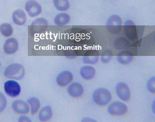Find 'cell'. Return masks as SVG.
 Wrapping results in <instances>:
<instances>
[{"mask_svg": "<svg viewBox=\"0 0 155 122\" xmlns=\"http://www.w3.org/2000/svg\"><path fill=\"white\" fill-rule=\"evenodd\" d=\"M4 75L11 80H21L25 75V68L19 63H13L6 68Z\"/></svg>", "mask_w": 155, "mask_h": 122, "instance_id": "cell-2", "label": "cell"}, {"mask_svg": "<svg viewBox=\"0 0 155 122\" xmlns=\"http://www.w3.org/2000/svg\"><path fill=\"white\" fill-rule=\"evenodd\" d=\"M129 42L124 38H120L116 40L114 43V46L117 49H122L128 46Z\"/></svg>", "mask_w": 155, "mask_h": 122, "instance_id": "cell-24", "label": "cell"}, {"mask_svg": "<svg viewBox=\"0 0 155 122\" xmlns=\"http://www.w3.org/2000/svg\"><path fill=\"white\" fill-rule=\"evenodd\" d=\"M113 56V54L111 50L109 49L104 50L100 56L101 62L103 64H107L110 63L112 59Z\"/></svg>", "mask_w": 155, "mask_h": 122, "instance_id": "cell-23", "label": "cell"}, {"mask_svg": "<svg viewBox=\"0 0 155 122\" xmlns=\"http://www.w3.org/2000/svg\"><path fill=\"white\" fill-rule=\"evenodd\" d=\"M128 110L127 105L123 102L114 101L108 104L107 111L114 117H121L125 115Z\"/></svg>", "mask_w": 155, "mask_h": 122, "instance_id": "cell-3", "label": "cell"}, {"mask_svg": "<svg viewBox=\"0 0 155 122\" xmlns=\"http://www.w3.org/2000/svg\"><path fill=\"white\" fill-rule=\"evenodd\" d=\"M53 4L56 9L61 12H65L70 9V3L68 0H53Z\"/></svg>", "mask_w": 155, "mask_h": 122, "instance_id": "cell-21", "label": "cell"}, {"mask_svg": "<svg viewBox=\"0 0 155 122\" xmlns=\"http://www.w3.org/2000/svg\"><path fill=\"white\" fill-rule=\"evenodd\" d=\"M19 122H31V120L30 119V117H28L27 116H22L19 117Z\"/></svg>", "mask_w": 155, "mask_h": 122, "instance_id": "cell-27", "label": "cell"}, {"mask_svg": "<svg viewBox=\"0 0 155 122\" xmlns=\"http://www.w3.org/2000/svg\"><path fill=\"white\" fill-rule=\"evenodd\" d=\"M74 80V75L70 71L64 70L60 72L56 77V83L61 87L68 86L72 83Z\"/></svg>", "mask_w": 155, "mask_h": 122, "instance_id": "cell-7", "label": "cell"}, {"mask_svg": "<svg viewBox=\"0 0 155 122\" xmlns=\"http://www.w3.org/2000/svg\"><path fill=\"white\" fill-rule=\"evenodd\" d=\"M18 47L17 40L14 38H10L6 40L4 44V51L7 55H13L17 52Z\"/></svg>", "mask_w": 155, "mask_h": 122, "instance_id": "cell-13", "label": "cell"}, {"mask_svg": "<svg viewBox=\"0 0 155 122\" xmlns=\"http://www.w3.org/2000/svg\"><path fill=\"white\" fill-rule=\"evenodd\" d=\"M117 61L121 65H128L132 62L134 56L130 52L128 51H122L120 52L116 58Z\"/></svg>", "mask_w": 155, "mask_h": 122, "instance_id": "cell-17", "label": "cell"}, {"mask_svg": "<svg viewBox=\"0 0 155 122\" xmlns=\"http://www.w3.org/2000/svg\"><path fill=\"white\" fill-rule=\"evenodd\" d=\"M146 88L149 93L155 94V77L152 76L148 79L146 83Z\"/></svg>", "mask_w": 155, "mask_h": 122, "instance_id": "cell-25", "label": "cell"}, {"mask_svg": "<svg viewBox=\"0 0 155 122\" xmlns=\"http://www.w3.org/2000/svg\"><path fill=\"white\" fill-rule=\"evenodd\" d=\"M25 9L31 17L39 16L42 12V10L40 4L35 0L28 1L25 5Z\"/></svg>", "mask_w": 155, "mask_h": 122, "instance_id": "cell-8", "label": "cell"}, {"mask_svg": "<svg viewBox=\"0 0 155 122\" xmlns=\"http://www.w3.org/2000/svg\"><path fill=\"white\" fill-rule=\"evenodd\" d=\"M67 92L68 95L74 98H79L84 94V89L81 83L74 81L68 85L67 88Z\"/></svg>", "mask_w": 155, "mask_h": 122, "instance_id": "cell-9", "label": "cell"}, {"mask_svg": "<svg viewBox=\"0 0 155 122\" xmlns=\"http://www.w3.org/2000/svg\"><path fill=\"white\" fill-rule=\"evenodd\" d=\"M1 66V61H0V66Z\"/></svg>", "mask_w": 155, "mask_h": 122, "instance_id": "cell-28", "label": "cell"}, {"mask_svg": "<svg viewBox=\"0 0 155 122\" xmlns=\"http://www.w3.org/2000/svg\"><path fill=\"white\" fill-rule=\"evenodd\" d=\"M12 108L14 111L19 114H28L30 111L28 103L22 100H16L13 101Z\"/></svg>", "mask_w": 155, "mask_h": 122, "instance_id": "cell-10", "label": "cell"}, {"mask_svg": "<svg viewBox=\"0 0 155 122\" xmlns=\"http://www.w3.org/2000/svg\"><path fill=\"white\" fill-rule=\"evenodd\" d=\"M12 18L14 24L20 26L25 25L27 20V15L25 13L20 9L16 10L13 12Z\"/></svg>", "mask_w": 155, "mask_h": 122, "instance_id": "cell-16", "label": "cell"}, {"mask_svg": "<svg viewBox=\"0 0 155 122\" xmlns=\"http://www.w3.org/2000/svg\"><path fill=\"white\" fill-rule=\"evenodd\" d=\"M124 30L125 36L129 40H132L137 38V28L132 20L126 21L124 24Z\"/></svg>", "mask_w": 155, "mask_h": 122, "instance_id": "cell-11", "label": "cell"}, {"mask_svg": "<svg viewBox=\"0 0 155 122\" xmlns=\"http://www.w3.org/2000/svg\"><path fill=\"white\" fill-rule=\"evenodd\" d=\"M92 99L96 105L99 107H106L112 100V94L107 89L98 88L93 92Z\"/></svg>", "mask_w": 155, "mask_h": 122, "instance_id": "cell-1", "label": "cell"}, {"mask_svg": "<svg viewBox=\"0 0 155 122\" xmlns=\"http://www.w3.org/2000/svg\"><path fill=\"white\" fill-rule=\"evenodd\" d=\"M83 62L86 65H93L99 61V56L95 52H89L83 56Z\"/></svg>", "mask_w": 155, "mask_h": 122, "instance_id": "cell-18", "label": "cell"}, {"mask_svg": "<svg viewBox=\"0 0 155 122\" xmlns=\"http://www.w3.org/2000/svg\"><path fill=\"white\" fill-rule=\"evenodd\" d=\"M115 92L117 97L123 102H128L130 100V89L127 83L124 82H119L115 86Z\"/></svg>", "mask_w": 155, "mask_h": 122, "instance_id": "cell-5", "label": "cell"}, {"mask_svg": "<svg viewBox=\"0 0 155 122\" xmlns=\"http://www.w3.org/2000/svg\"><path fill=\"white\" fill-rule=\"evenodd\" d=\"M71 17L67 13L61 12L57 14L54 19V22L57 25H65L70 22Z\"/></svg>", "mask_w": 155, "mask_h": 122, "instance_id": "cell-19", "label": "cell"}, {"mask_svg": "<svg viewBox=\"0 0 155 122\" xmlns=\"http://www.w3.org/2000/svg\"><path fill=\"white\" fill-rule=\"evenodd\" d=\"M7 104L6 97L2 93L0 92V113L4 111Z\"/></svg>", "mask_w": 155, "mask_h": 122, "instance_id": "cell-26", "label": "cell"}, {"mask_svg": "<svg viewBox=\"0 0 155 122\" xmlns=\"http://www.w3.org/2000/svg\"><path fill=\"white\" fill-rule=\"evenodd\" d=\"M4 89L6 94L10 97L14 98L19 95L21 91L20 84L14 80H8L5 82Z\"/></svg>", "mask_w": 155, "mask_h": 122, "instance_id": "cell-6", "label": "cell"}, {"mask_svg": "<svg viewBox=\"0 0 155 122\" xmlns=\"http://www.w3.org/2000/svg\"><path fill=\"white\" fill-rule=\"evenodd\" d=\"M53 115L52 107L50 105H46L39 110L38 118L41 122H47L52 119Z\"/></svg>", "mask_w": 155, "mask_h": 122, "instance_id": "cell-15", "label": "cell"}, {"mask_svg": "<svg viewBox=\"0 0 155 122\" xmlns=\"http://www.w3.org/2000/svg\"><path fill=\"white\" fill-rule=\"evenodd\" d=\"M122 19L119 15L112 14L109 16L106 22V27L110 33L116 34L122 28Z\"/></svg>", "mask_w": 155, "mask_h": 122, "instance_id": "cell-4", "label": "cell"}, {"mask_svg": "<svg viewBox=\"0 0 155 122\" xmlns=\"http://www.w3.org/2000/svg\"><path fill=\"white\" fill-rule=\"evenodd\" d=\"M79 72L81 77L86 80H90L93 79L96 73L95 68L90 65L83 66L80 69Z\"/></svg>", "mask_w": 155, "mask_h": 122, "instance_id": "cell-12", "label": "cell"}, {"mask_svg": "<svg viewBox=\"0 0 155 122\" xmlns=\"http://www.w3.org/2000/svg\"><path fill=\"white\" fill-rule=\"evenodd\" d=\"M48 21L43 17H39L35 19L31 23L33 30L37 33H41L44 31L48 27Z\"/></svg>", "mask_w": 155, "mask_h": 122, "instance_id": "cell-14", "label": "cell"}, {"mask_svg": "<svg viewBox=\"0 0 155 122\" xmlns=\"http://www.w3.org/2000/svg\"><path fill=\"white\" fill-rule=\"evenodd\" d=\"M0 32L4 37H10L12 35L13 32L12 26L8 23L2 24L0 25Z\"/></svg>", "mask_w": 155, "mask_h": 122, "instance_id": "cell-22", "label": "cell"}, {"mask_svg": "<svg viewBox=\"0 0 155 122\" xmlns=\"http://www.w3.org/2000/svg\"><path fill=\"white\" fill-rule=\"evenodd\" d=\"M30 106V111L32 115H35L39 111L40 109L41 102L39 99L36 97H31L27 101Z\"/></svg>", "mask_w": 155, "mask_h": 122, "instance_id": "cell-20", "label": "cell"}]
</instances>
